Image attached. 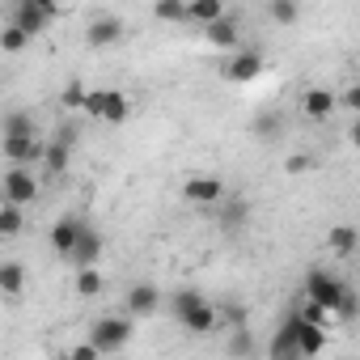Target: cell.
Masks as SVG:
<instances>
[{
	"instance_id": "1",
	"label": "cell",
	"mask_w": 360,
	"mask_h": 360,
	"mask_svg": "<svg viewBox=\"0 0 360 360\" xmlns=\"http://www.w3.org/2000/svg\"><path fill=\"white\" fill-rule=\"evenodd\" d=\"M169 309H174V318L183 322L191 335H208V330H217V326H221L217 305H212L204 292H178V297L169 301Z\"/></svg>"
},
{
	"instance_id": "2",
	"label": "cell",
	"mask_w": 360,
	"mask_h": 360,
	"mask_svg": "<svg viewBox=\"0 0 360 360\" xmlns=\"http://www.w3.org/2000/svg\"><path fill=\"white\" fill-rule=\"evenodd\" d=\"M127 339H131V318L106 314V318H98V322L89 326V339H85V343H89L98 356H115V352L127 347Z\"/></svg>"
},
{
	"instance_id": "3",
	"label": "cell",
	"mask_w": 360,
	"mask_h": 360,
	"mask_svg": "<svg viewBox=\"0 0 360 360\" xmlns=\"http://www.w3.org/2000/svg\"><path fill=\"white\" fill-rule=\"evenodd\" d=\"M56 18H60V9L51 5V0H22V5H13L9 26H18L26 39H34V34H43Z\"/></svg>"
},
{
	"instance_id": "4",
	"label": "cell",
	"mask_w": 360,
	"mask_h": 360,
	"mask_svg": "<svg viewBox=\"0 0 360 360\" xmlns=\"http://www.w3.org/2000/svg\"><path fill=\"white\" fill-rule=\"evenodd\" d=\"M343 288H347V284H343L335 271H322V267H309V271H305V301H309V305H322L326 314L339 305Z\"/></svg>"
},
{
	"instance_id": "5",
	"label": "cell",
	"mask_w": 360,
	"mask_h": 360,
	"mask_svg": "<svg viewBox=\"0 0 360 360\" xmlns=\"http://www.w3.org/2000/svg\"><path fill=\"white\" fill-rule=\"evenodd\" d=\"M0 200H5L9 208H26L39 200V178L30 169H5V178H0Z\"/></svg>"
},
{
	"instance_id": "6",
	"label": "cell",
	"mask_w": 360,
	"mask_h": 360,
	"mask_svg": "<svg viewBox=\"0 0 360 360\" xmlns=\"http://www.w3.org/2000/svg\"><path fill=\"white\" fill-rule=\"evenodd\" d=\"M263 51L259 47H246V51H233L229 60H225V81H233V85H246V81H259L263 77Z\"/></svg>"
},
{
	"instance_id": "7",
	"label": "cell",
	"mask_w": 360,
	"mask_h": 360,
	"mask_svg": "<svg viewBox=\"0 0 360 360\" xmlns=\"http://www.w3.org/2000/svg\"><path fill=\"white\" fill-rule=\"evenodd\" d=\"M183 200H187V204H195V208H217V204L225 200V183H221V178H208V174L187 178Z\"/></svg>"
},
{
	"instance_id": "8",
	"label": "cell",
	"mask_w": 360,
	"mask_h": 360,
	"mask_svg": "<svg viewBox=\"0 0 360 360\" xmlns=\"http://www.w3.org/2000/svg\"><path fill=\"white\" fill-rule=\"evenodd\" d=\"M98 259H102V233H98V229H81V238H77L68 263H72L77 271H85V267H98Z\"/></svg>"
},
{
	"instance_id": "9",
	"label": "cell",
	"mask_w": 360,
	"mask_h": 360,
	"mask_svg": "<svg viewBox=\"0 0 360 360\" xmlns=\"http://www.w3.org/2000/svg\"><path fill=\"white\" fill-rule=\"evenodd\" d=\"M0 140H39V123L30 110H9L5 119H0Z\"/></svg>"
},
{
	"instance_id": "10",
	"label": "cell",
	"mask_w": 360,
	"mask_h": 360,
	"mask_svg": "<svg viewBox=\"0 0 360 360\" xmlns=\"http://www.w3.org/2000/svg\"><path fill=\"white\" fill-rule=\"evenodd\" d=\"M119 39H123V22L110 18V13H102V18H94V22L85 26V43H89V47H110V43H119Z\"/></svg>"
},
{
	"instance_id": "11",
	"label": "cell",
	"mask_w": 360,
	"mask_h": 360,
	"mask_svg": "<svg viewBox=\"0 0 360 360\" xmlns=\"http://www.w3.org/2000/svg\"><path fill=\"white\" fill-rule=\"evenodd\" d=\"M292 339H297V356H318V352H326V330L301 322L297 314H292Z\"/></svg>"
},
{
	"instance_id": "12",
	"label": "cell",
	"mask_w": 360,
	"mask_h": 360,
	"mask_svg": "<svg viewBox=\"0 0 360 360\" xmlns=\"http://www.w3.org/2000/svg\"><path fill=\"white\" fill-rule=\"evenodd\" d=\"M0 153L9 157V165L26 169L30 161H43V140H0Z\"/></svg>"
},
{
	"instance_id": "13",
	"label": "cell",
	"mask_w": 360,
	"mask_h": 360,
	"mask_svg": "<svg viewBox=\"0 0 360 360\" xmlns=\"http://www.w3.org/2000/svg\"><path fill=\"white\" fill-rule=\"evenodd\" d=\"M81 229H85V225H81L77 217L56 221V225H51V250H56L60 259H68V255H72V246H77V238H81Z\"/></svg>"
},
{
	"instance_id": "14",
	"label": "cell",
	"mask_w": 360,
	"mask_h": 360,
	"mask_svg": "<svg viewBox=\"0 0 360 360\" xmlns=\"http://www.w3.org/2000/svg\"><path fill=\"white\" fill-rule=\"evenodd\" d=\"M123 305H127L131 318H144V314H153V309L161 305V292H157V284H131Z\"/></svg>"
},
{
	"instance_id": "15",
	"label": "cell",
	"mask_w": 360,
	"mask_h": 360,
	"mask_svg": "<svg viewBox=\"0 0 360 360\" xmlns=\"http://www.w3.org/2000/svg\"><path fill=\"white\" fill-rule=\"evenodd\" d=\"M204 39L212 43V47H225V51H238V43H242V34H238V22L225 13L221 22H212V26H204Z\"/></svg>"
},
{
	"instance_id": "16",
	"label": "cell",
	"mask_w": 360,
	"mask_h": 360,
	"mask_svg": "<svg viewBox=\"0 0 360 360\" xmlns=\"http://www.w3.org/2000/svg\"><path fill=\"white\" fill-rule=\"evenodd\" d=\"M301 110H305L309 119H326V115L335 110V94H330V89H322V85H314V89H305Z\"/></svg>"
},
{
	"instance_id": "17",
	"label": "cell",
	"mask_w": 360,
	"mask_h": 360,
	"mask_svg": "<svg viewBox=\"0 0 360 360\" xmlns=\"http://www.w3.org/2000/svg\"><path fill=\"white\" fill-rule=\"evenodd\" d=\"M0 292L5 297H22L26 292V267L22 263H13V259L0 263Z\"/></svg>"
},
{
	"instance_id": "18",
	"label": "cell",
	"mask_w": 360,
	"mask_h": 360,
	"mask_svg": "<svg viewBox=\"0 0 360 360\" xmlns=\"http://www.w3.org/2000/svg\"><path fill=\"white\" fill-rule=\"evenodd\" d=\"M131 115V102L119 94V89H106L102 94V123H110V127H119L123 119Z\"/></svg>"
},
{
	"instance_id": "19",
	"label": "cell",
	"mask_w": 360,
	"mask_h": 360,
	"mask_svg": "<svg viewBox=\"0 0 360 360\" xmlns=\"http://www.w3.org/2000/svg\"><path fill=\"white\" fill-rule=\"evenodd\" d=\"M225 356H229V360H255V356H259V343H255V335H250L246 326H242V330H229Z\"/></svg>"
},
{
	"instance_id": "20",
	"label": "cell",
	"mask_w": 360,
	"mask_h": 360,
	"mask_svg": "<svg viewBox=\"0 0 360 360\" xmlns=\"http://www.w3.org/2000/svg\"><path fill=\"white\" fill-rule=\"evenodd\" d=\"M271 360H297V339H292V314L284 318V326L271 339Z\"/></svg>"
},
{
	"instance_id": "21",
	"label": "cell",
	"mask_w": 360,
	"mask_h": 360,
	"mask_svg": "<svg viewBox=\"0 0 360 360\" xmlns=\"http://www.w3.org/2000/svg\"><path fill=\"white\" fill-rule=\"evenodd\" d=\"M225 18V5L221 0H195V5H187V22H200V26H212Z\"/></svg>"
},
{
	"instance_id": "22",
	"label": "cell",
	"mask_w": 360,
	"mask_h": 360,
	"mask_svg": "<svg viewBox=\"0 0 360 360\" xmlns=\"http://www.w3.org/2000/svg\"><path fill=\"white\" fill-rule=\"evenodd\" d=\"M326 242H330V250H335L339 259H352L360 238H356V229H352V225H335V229L326 233Z\"/></svg>"
},
{
	"instance_id": "23",
	"label": "cell",
	"mask_w": 360,
	"mask_h": 360,
	"mask_svg": "<svg viewBox=\"0 0 360 360\" xmlns=\"http://www.w3.org/2000/svg\"><path fill=\"white\" fill-rule=\"evenodd\" d=\"M22 229H26V217H22V208L0 204V242H13V238H22Z\"/></svg>"
},
{
	"instance_id": "24",
	"label": "cell",
	"mask_w": 360,
	"mask_h": 360,
	"mask_svg": "<svg viewBox=\"0 0 360 360\" xmlns=\"http://www.w3.org/2000/svg\"><path fill=\"white\" fill-rule=\"evenodd\" d=\"M280 131H284V119H280L276 110H263V115L255 119V136H259L263 144H271V140H280Z\"/></svg>"
},
{
	"instance_id": "25",
	"label": "cell",
	"mask_w": 360,
	"mask_h": 360,
	"mask_svg": "<svg viewBox=\"0 0 360 360\" xmlns=\"http://www.w3.org/2000/svg\"><path fill=\"white\" fill-rule=\"evenodd\" d=\"M267 18H271L276 26H297L301 5H292V0H271V5H267Z\"/></svg>"
},
{
	"instance_id": "26",
	"label": "cell",
	"mask_w": 360,
	"mask_h": 360,
	"mask_svg": "<svg viewBox=\"0 0 360 360\" xmlns=\"http://www.w3.org/2000/svg\"><path fill=\"white\" fill-rule=\"evenodd\" d=\"M246 217H250L246 200H229V204H225V212H221V225H225V233H238Z\"/></svg>"
},
{
	"instance_id": "27",
	"label": "cell",
	"mask_w": 360,
	"mask_h": 360,
	"mask_svg": "<svg viewBox=\"0 0 360 360\" xmlns=\"http://www.w3.org/2000/svg\"><path fill=\"white\" fill-rule=\"evenodd\" d=\"M68 153H72V148H64V144L51 140V144H43V165H47L51 174H64V169H68Z\"/></svg>"
},
{
	"instance_id": "28",
	"label": "cell",
	"mask_w": 360,
	"mask_h": 360,
	"mask_svg": "<svg viewBox=\"0 0 360 360\" xmlns=\"http://www.w3.org/2000/svg\"><path fill=\"white\" fill-rule=\"evenodd\" d=\"M77 292H81V297H98V292H102V271H98V267L77 271Z\"/></svg>"
},
{
	"instance_id": "29",
	"label": "cell",
	"mask_w": 360,
	"mask_h": 360,
	"mask_svg": "<svg viewBox=\"0 0 360 360\" xmlns=\"http://www.w3.org/2000/svg\"><path fill=\"white\" fill-rule=\"evenodd\" d=\"M30 47V39L18 30V26H5L0 30V51H9V56H18V51H26Z\"/></svg>"
},
{
	"instance_id": "30",
	"label": "cell",
	"mask_w": 360,
	"mask_h": 360,
	"mask_svg": "<svg viewBox=\"0 0 360 360\" xmlns=\"http://www.w3.org/2000/svg\"><path fill=\"white\" fill-rule=\"evenodd\" d=\"M153 18L157 22H187V5H178V0H161V5H153Z\"/></svg>"
},
{
	"instance_id": "31",
	"label": "cell",
	"mask_w": 360,
	"mask_h": 360,
	"mask_svg": "<svg viewBox=\"0 0 360 360\" xmlns=\"http://www.w3.org/2000/svg\"><path fill=\"white\" fill-rule=\"evenodd\" d=\"M85 94H89V89H85L81 81H68V85L60 89V98H56V102H64L68 110H77V106H85Z\"/></svg>"
},
{
	"instance_id": "32",
	"label": "cell",
	"mask_w": 360,
	"mask_h": 360,
	"mask_svg": "<svg viewBox=\"0 0 360 360\" xmlns=\"http://www.w3.org/2000/svg\"><path fill=\"white\" fill-rule=\"evenodd\" d=\"M330 318H339V322H352V318H356V292H352V288H343V297H339V305L330 309Z\"/></svg>"
},
{
	"instance_id": "33",
	"label": "cell",
	"mask_w": 360,
	"mask_h": 360,
	"mask_svg": "<svg viewBox=\"0 0 360 360\" xmlns=\"http://www.w3.org/2000/svg\"><path fill=\"white\" fill-rule=\"evenodd\" d=\"M217 318H225V322H229V330H242V326H246V318H250V314H246V309H242V305H238V301H229V305H225V309H217Z\"/></svg>"
},
{
	"instance_id": "34",
	"label": "cell",
	"mask_w": 360,
	"mask_h": 360,
	"mask_svg": "<svg viewBox=\"0 0 360 360\" xmlns=\"http://www.w3.org/2000/svg\"><path fill=\"white\" fill-rule=\"evenodd\" d=\"M297 318L309 322V326H322V330H326V322H330V314H326L322 305H309V301H305V309H297Z\"/></svg>"
},
{
	"instance_id": "35",
	"label": "cell",
	"mask_w": 360,
	"mask_h": 360,
	"mask_svg": "<svg viewBox=\"0 0 360 360\" xmlns=\"http://www.w3.org/2000/svg\"><path fill=\"white\" fill-rule=\"evenodd\" d=\"M102 94H106V89H89V94H85V106H81V110H85L89 119H102Z\"/></svg>"
},
{
	"instance_id": "36",
	"label": "cell",
	"mask_w": 360,
	"mask_h": 360,
	"mask_svg": "<svg viewBox=\"0 0 360 360\" xmlns=\"http://www.w3.org/2000/svg\"><path fill=\"white\" fill-rule=\"evenodd\" d=\"M64 356H68V360H102L89 343H77V347H72V352H64Z\"/></svg>"
},
{
	"instance_id": "37",
	"label": "cell",
	"mask_w": 360,
	"mask_h": 360,
	"mask_svg": "<svg viewBox=\"0 0 360 360\" xmlns=\"http://www.w3.org/2000/svg\"><path fill=\"white\" fill-rule=\"evenodd\" d=\"M335 106H347V110H356L360 106V89L352 85V89H343V98H335Z\"/></svg>"
},
{
	"instance_id": "38",
	"label": "cell",
	"mask_w": 360,
	"mask_h": 360,
	"mask_svg": "<svg viewBox=\"0 0 360 360\" xmlns=\"http://www.w3.org/2000/svg\"><path fill=\"white\" fill-rule=\"evenodd\" d=\"M56 144H64V148H72V144H77V127H72V123H64V127L56 131Z\"/></svg>"
},
{
	"instance_id": "39",
	"label": "cell",
	"mask_w": 360,
	"mask_h": 360,
	"mask_svg": "<svg viewBox=\"0 0 360 360\" xmlns=\"http://www.w3.org/2000/svg\"><path fill=\"white\" fill-rule=\"evenodd\" d=\"M305 169H309V157H305V153L288 157V174H305Z\"/></svg>"
},
{
	"instance_id": "40",
	"label": "cell",
	"mask_w": 360,
	"mask_h": 360,
	"mask_svg": "<svg viewBox=\"0 0 360 360\" xmlns=\"http://www.w3.org/2000/svg\"><path fill=\"white\" fill-rule=\"evenodd\" d=\"M56 360H68V356H56Z\"/></svg>"
}]
</instances>
